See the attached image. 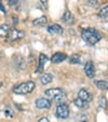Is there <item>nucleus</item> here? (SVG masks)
<instances>
[{"label":"nucleus","mask_w":108,"mask_h":122,"mask_svg":"<svg viewBox=\"0 0 108 122\" xmlns=\"http://www.w3.org/2000/svg\"><path fill=\"white\" fill-rule=\"evenodd\" d=\"M81 37L90 46H94V44H96L102 39L101 34L96 29H94V28H87V29H84L82 31V34H81Z\"/></svg>","instance_id":"obj_1"},{"label":"nucleus","mask_w":108,"mask_h":122,"mask_svg":"<svg viewBox=\"0 0 108 122\" xmlns=\"http://www.w3.org/2000/svg\"><path fill=\"white\" fill-rule=\"evenodd\" d=\"M44 95H46L48 98L52 99V101L57 102L60 103H64V101L66 99V92H65L63 89L61 88H52V89H48L44 92Z\"/></svg>","instance_id":"obj_2"},{"label":"nucleus","mask_w":108,"mask_h":122,"mask_svg":"<svg viewBox=\"0 0 108 122\" xmlns=\"http://www.w3.org/2000/svg\"><path fill=\"white\" fill-rule=\"evenodd\" d=\"M35 88H36V84L34 81H26V82H22L15 85L13 88V92L19 95H26L31 93L35 90Z\"/></svg>","instance_id":"obj_3"},{"label":"nucleus","mask_w":108,"mask_h":122,"mask_svg":"<svg viewBox=\"0 0 108 122\" xmlns=\"http://www.w3.org/2000/svg\"><path fill=\"white\" fill-rule=\"evenodd\" d=\"M56 117L60 119H67L69 117V107L66 103H60L56 107Z\"/></svg>","instance_id":"obj_4"},{"label":"nucleus","mask_w":108,"mask_h":122,"mask_svg":"<svg viewBox=\"0 0 108 122\" xmlns=\"http://www.w3.org/2000/svg\"><path fill=\"white\" fill-rule=\"evenodd\" d=\"M25 36V34H24V31H22V30H19L16 29V28H13V29L10 30L9 35H8V40L11 42L13 41H17V40L22 39V38Z\"/></svg>","instance_id":"obj_5"},{"label":"nucleus","mask_w":108,"mask_h":122,"mask_svg":"<svg viewBox=\"0 0 108 122\" xmlns=\"http://www.w3.org/2000/svg\"><path fill=\"white\" fill-rule=\"evenodd\" d=\"M84 72L90 79H93L95 77V67L93 62L89 61V62L85 63L84 65Z\"/></svg>","instance_id":"obj_6"},{"label":"nucleus","mask_w":108,"mask_h":122,"mask_svg":"<svg viewBox=\"0 0 108 122\" xmlns=\"http://www.w3.org/2000/svg\"><path fill=\"white\" fill-rule=\"evenodd\" d=\"M35 106L37 107L38 109H49L51 107V102L48 98H38L35 102Z\"/></svg>","instance_id":"obj_7"},{"label":"nucleus","mask_w":108,"mask_h":122,"mask_svg":"<svg viewBox=\"0 0 108 122\" xmlns=\"http://www.w3.org/2000/svg\"><path fill=\"white\" fill-rule=\"evenodd\" d=\"M78 97L83 102H87V103H90V102L93 99L92 94L87 90V89H80L78 93Z\"/></svg>","instance_id":"obj_8"},{"label":"nucleus","mask_w":108,"mask_h":122,"mask_svg":"<svg viewBox=\"0 0 108 122\" xmlns=\"http://www.w3.org/2000/svg\"><path fill=\"white\" fill-rule=\"evenodd\" d=\"M66 58H67V55L65 53H63V52H56V53H54L52 55L51 61H52L53 64H58V63L64 62Z\"/></svg>","instance_id":"obj_9"},{"label":"nucleus","mask_w":108,"mask_h":122,"mask_svg":"<svg viewBox=\"0 0 108 122\" xmlns=\"http://www.w3.org/2000/svg\"><path fill=\"white\" fill-rule=\"evenodd\" d=\"M62 21H63V23H65L66 25H72L75 22V17H74V15H72V13L67 10V11H65V13L63 14Z\"/></svg>","instance_id":"obj_10"},{"label":"nucleus","mask_w":108,"mask_h":122,"mask_svg":"<svg viewBox=\"0 0 108 122\" xmlns=\"http://www.w3.org/2000/svg\"><path fill=\"white\" fill-rule=\"evenodd\" d=\"M46 62H48V56H46V54H40V56H39V65H38V67H37L36 72L40 74V72L43 71L44 66H46Z\"/></svg>","instance_id":"obj_11"},{"label":"nucleus","mask_w":108,"mask_h":122,"mask_svg":"<svg viewBox=\"0 0 108 122\" xmlns=\"http://www.w3.org/2000/svg\"><path fill=\"white\" fill-rule=\"evenodd\" d=\"M48 32L51 35H62L63 28L58 24H52L48 27Z\"/></svg>","instance_id":"obj_12"},{"label":"nucleus","mask_w":108,"mask_h":122,"mask_svg":"<svg viewBox=\"0 0 108 122\" xmlns=\"http://www.w3.org/2000/svg\"><path fill=\"white\" fill-rule=\"evenodd\" d=\"M52 80H53V76L51 74H43L39 79L40 83L43 85H46V84H49V83H51Z\"/></svg>","instance_id":"obj_13"},{"label":"nucleus","mask_w":108,"mask_h":122,"mask_svg":"<svg viewBox=\"0 0 108 122\" xmlns=\"http://www.w3.org/2000/svg\"><path fill=\"white\" fill-rule=\"evenodd\" d=\"M46 23H48V17L46 16H40V17L32 21V25L35 26H44L46 25Z\"/></svg>","instance_id":"obj_14"},{"label":"nucleus","mask_w":108,"mask_h":122,"mask_svg":"<svg viewBox=\"0 0 108 122\" xmlns=\"http://www.w3.org/2000/svg\"><path fill=\"white\" fill-rule=\"evenodd\" d=\"M10 27L8 24H3V25L0 26V38H5L8 37V35L10 32Z\"/></svg>","instance_id":"obj_15"},{"label":"nucleus","mask_w":108,"mask_h":122,"mask_svg":"<svg viewBox=\"0 0 108 122\" xmlns=\"http://www.w3.org/2000/svg\"><path fill=\"white\" fill-rule=\"evenodd\" d=\"M74 104L76 105V107H78V108L80 109H85V108H89V103H87V102H83L81 101L80 98H76L74 101Z\"/></svg>","instance_id":"obj_16"},{"label":"nucleus","mask_w":108,"mask_h":122,"mask_svg":"<svg viewBox=\"0 0 108 122\" xmlns=\"http://www.w3.org/2000/svg\"><path fill=\"white\" fill-rule=\"evenodd\" d=\"M94 83L99 90H107L108 89V81L106 80H95Z\"/></svg>","instance_id":"obj_17"},{"label":"nucleus","mask_w":108,"mask_h":122,"mask_svg":"<svg viewBox=\"0 0 108 122\" xmlns=\"http://www.w3.org/2000/svg\"><path fill=\"white\" fill-rule=\"evenodd\" d=\"M16 66L19 69H24L26 66V62L24 60L23 56H17V61H16Z\"/></svg>","instance_id":"obj_18"},{"label":"nucleus","mask_w":108,"mask_h":122,"mask_svg":"<svg viewBox=\"0 0 108 122\" xmlns=\"http://www.w3.org/2000/svg\"><path fill=\"white\" fill-rule=\"evenodd\" d=\"M98 16L101 19H106V17H108V5H105V7H103L99 10Z\"/></svg>","instance_id":"obj_19"},{"label":"nucleus","mask_w":108,"mask_h":122,"mask_svg":"<svg viewBox=\"0 0 108 122\" xmlns=\"http://www.w3.org/2000/svg\"><path fill=\"white\" fill-rule=\"evenodd\" d=\"M69 63L70 64H80V55L74 54L69 57Z\"/></svg>","instance_id":"obj_20"},{"label":"nucleus","mask_w":108,"mask_h":122,"mask_svg":"<svg viewBox=\"0 0 108 122\" xmlns=\"http://www.w3.org/2000/svg\"><path fill=\"white\" fill-rule=\"evenodd\" d=\"M98 105H99V108H103V109L106 108V106H107V101H106L105 96H101V97H99Z\"/></svg>","instance_id":"obj_21"},{"label":"nucleus","mask_w":108,"mask_h":122,"mask_svg":"<svg viewBox=\"0 0 108 122\" xmlns=\"http://www.w3.org/2000/svg\"><path fill=\"white\" fill-rule=\"evenodd\" d=\"M5 117H8V118H12L14 116L13 110H12V108L10 106H7L5 108Z\"/></svg>","instance_id":"obj_22"},{"label":"nucleus","mask_w":108,"mask_h":122,"mask_svg":"<svg viewBox=\"0 0 108 122\" xmlns=\"http://www.w3.org/2000/svg\"><path fill=\"white\" fill-rule=\"evenodd\" d=\"M87 5H91V7H97L98 5V0H89Z\"/></svg>","instance_id":"obj_23"},{"label":"nucleus","mask_w":108,"mask_h":122,"mask_svg":"<svg viewBox=\"0 0 108 122\" xmlns=\"http://www.w3.org/2000/svg\"><path fill=\"white\" fill-rule=\"evenodd\" d=\"M20 0H9L8 1V3H9V5H11V7H13V5H17V2H19Z\"/></svg>","instance_id":"obj_24"},{"label":"nucleus","mask_w":108,"mask_h":122,"mask_svg":"<svg viewBox=\"0 0 108 122\" xmlns=\"http://www.w3.org/2000/svg\"><path fill=\"white\" fill-rule=\"evenodd\" d=\"M40 2H41L42 7H43L44 9H48V1H46V0H40Z\"/></svg>","instance_id":"obj_25"},{"label":"nucleus","mask_w":108,"mask_h":122,"mask_svg":"<svg viewBox=\"0 0 108 122\" xmlns=\"http://www.w3.org/2000/svg\"><path fill=\"white\" fill-rule=\"evenodd\" d=\"M0 11L2 12V13H7V11H5V7H3V5H2V2L0 1Z\"/></svg>","instance_id":"obj_26"},{"label":"nucleus","mask_w":108,"mask_h":122,"mask_svg":"<svg viewBox=\"0 0 108 122\" xmlns=\"http://www.w3.org/2000/svg\"><path fill=\"white\" fill-rule=\"evenodd\" d=\"M12 19H13V25H14V26H15V25H16V24L19 23V20L16 19L15 16H12Z\"/></svg>","instance_id":"obj_27"},{"label":"nucleus","mask_w":108,"mask_h":122,"mask_svg":"<svg viewBox=\"0 0 108 122\" xmlns=\"http://www.w3.org/2000/svg\"><path fill=\"white\" fill-rule=\"evenodd\" d=\"M0 86H2V82H0Z\"/></svg>","instance_id":"obj_28"}]
</instances>
